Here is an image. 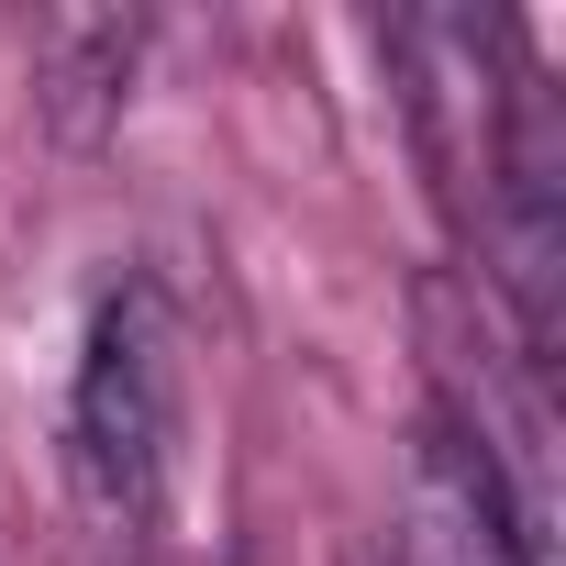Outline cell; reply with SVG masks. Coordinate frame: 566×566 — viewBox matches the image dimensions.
Returning a JSON list of instances; mask_svg holds the SVG:
<instances>
[{"mask_svg": "<svg viewBox=\"0 0 566 566\" xmlns=\"http://www.w3.org/2000/svg\"><path fill=\"white\" fill-rule=\"evenodd\" d=\"M167 478H178V323L156 277H123L101 290L67 378V489L101 544H156Z\"/></svg>", "mask_w": 566, "mask_h": 566, "instance_id": "6da1fadb", "label": "cell"}, {"mask_svg": "<svg viewBox=\"0 0 566 566\" xmlns=\"http://www.w3.org/2000/svg\"><path fill=\"white\" fill-rule=\"evenodd\" d=\"M134 45H145V23H112V12H67V23H45V34H34L45 112H56L67 134H101L112 101H123V78H134Z\"/></svg>", "mask_w": 566, "mask_h": 566, "instance_id": "7a4b0ae2", "label": "cell"}]
</instances>
